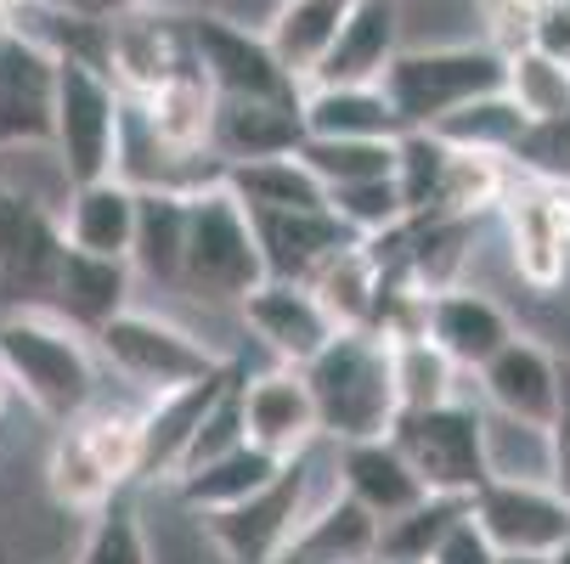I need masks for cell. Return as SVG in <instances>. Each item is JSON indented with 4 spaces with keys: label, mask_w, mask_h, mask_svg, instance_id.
Listing matches in <instances>:
<instances>
[{
    "label": "cell",
    "mask_w": 570,
    "mask_h": 564,
    "mask_svg": "<svg viewBox=\"0 0 570 564\" xmlns=\"http://www.w3.org/2000/svg\"><path fill=\"white\" fill-rule=\"evenodd\" d=\"M0 373L51 424H79L97 400V350L46 305L0 316Z\"/></svg>",
    "instance_id": "6da1fadb"
},
{
    "label": "cell",
    "mask_w": 570,
    "mask_h": 564,
    "mask_svg": "<svg viewBox=\"0 0 570 564\" xmlns=\"http://www.w3.org/2000/svg\"><path fill=\"white\" fill-rule=\"evenodd\" d=\"M266 283V255L255 220L220 181L187 192V244H181V283L176 294L198 299L204 310H237L243 294Z\"/></svg>",
    "instance_id": "7a4b0ae2"
},
{
    "label": "cell",
    "mask_w": 570,
    "mask_h": 564,
    "mask_svg": "<svg viewBox=\"0 0 570 564\" xmlns=\"http://www.w3.org/2000/svg\"><path fill=\"white\" fill-rule=\"evenodd\" d=\"M322 441H384L395 429V384H390V345L379 334H334L328 350L305 367Z\"/></svg>",
    "instance_id": "3957f363"
},
{
    "label": "cell",
    "mask_w": 570,
    "mask_h": 564,
    "mask_svg": "<svg viewBox=\"0 0 570 564\" xmlns=\"http://www.w3.org/2000/svg\"><path fill=\"white\" fill-rule=\"evenodd\" d=\"M316 452H322V441L311 452L288 457L249 503H237L226 514H204L226 564H277L283 547L294 542V531L305 525V514L322 508V503L340 492V479H328V486L316 479L322 474V457Z\"/></svg>",
    "instance_id": "277c9868"
},
{
    "label": "cell",
    "mask_w": 570,
    "mask_h": 564,
    "mask_svg": "<svg viewBox=\"0 0 570 564\" xmlns=\"http://www.w3.org/2000/svg\"><path fill=\"white\" fill-rule=\"evenodd\" d=\"M97 339V356L125 378V384H136L147 400L153 395H170V389H181V384H198V378H209V373H220V367H232L198 328H187V321H176V316H158V310H119L102 334H91Z\"/></svg>",
    "instance_id": "5b68a950"
},
{
    "label": "cell",
    "mask_w": 570,
    "mask_h": 564,
    "mask_svg": "<svg viewBox=\"0 0 570 564\" xmlns=\"http://www.w3.org/2000/svg\"><path fill=\"white\" fill-rule=\"evenodd\" d=\"M119 130H125V97L102 62L57 57V91H51V147L73 187L102 181L119 165Z\"/></svg>",
    "instance_id": "8992f818"
},
{
    "label": "cell",
    "mask_w": 570,
    "mask_h": 564,
    "mask_svg": "<svg viewBox=\"0 0 570 564\" xmlns=\"http://www.w3.org/2000/svg\"><path fill=\"white\" fill-rule=\"evenodd\" d=\"M379 91L401 130H435L446 113H458L474 97L503 91V57L492 46H446V51H401Z\"/></svg>",
    "instance_id": "52a82bcc"
},
{
    "label": "cell",
    "mask_w": 570,
    "mask_h": 564,
    "mask_svg": "<svg viewBox=\"0 0 570 564\" xmlns=\"http://www.w3.org/2000/svg\"><path fill=\"white\" fill-rule=\"evenodd\" d=\"M193 68L209 79L220 102H299V86L277 68L261 29L237 23L226 12H187L181 18Z\"/></svg>",
    "instance_id": "ba28073f"
},
{
    "label": "cell",
    "mask_w": 570,
    "mask_h": 564,
    "mask_svg": "<svg viewBox=\"0 0 570 564\" xmlns=\"http://www.w3.org/2000/svg\"><path fill=\"white\" fill-rule=\"evenodd\" d=\"M390 441L401 446V457L413 463L424 492H435V497H474L485 486L480 407H469L463 395L446 400V407H430V413H401Z\"/></svg>",
    "instance_id": "9c48e42d"
},
{
    "label": "cell",
    "mask_w": 570,
    "mask_h": 564,
    "mask_svg": "<svg viewBox=\"0 0 570 564\" xmlns=\"http://www.w3.org/2000/svg\"><path fill=\"white\" fill-rule=\"evenodd\" d=\"M503 220H509V260L520 283L553 294L570 277V181H542L525 170L509 176Z\"/></svg>",
    "instance_id": "30bf717a"
},
{
    "label": "cell",
    "mask_w": 570,
    "mask_h": 564,
    "mask_svg": "<svg viewBox=\"0 0 570 564\" xmlns=\"http://www.w3.org/2000/svg\"><path fill=\"white\" fill-rule=\"evenodd\" d=\"M237 321H243V334L261 339L272 367H305L311 356L328 350V339L340 334L328 321V310L316 305V294L305 283H288V277H266L261 288L243 294Z\"/></svg>",
    "instance_id": "8fae6325"
},
{
    "label": "cell",
    "mask_w": 570,
    "mask_h": 564,
    "mask_svg": "<svg viewBox=\"0 0 570 564\" xmlns=\"http://www.w3.org/2000/svg\"><path fill=\"white\" fill-rule=\"evenodd\" d=\"M193 62L187 51V34H181V12H147V7H130L119 18H108V34H102V68L119 86V97H147L158 91L170 73H181Z\"/></svg>",
    "instance_id": "7c38bea8"
},
{
    "label": "cell",
    "mask_w": 570,
    "mask_h": 564,
    "mask_svg": "<svg viewBox=\"0 0 570 564\" xmlns=\"http://www.w3.org/2000/svg\"><path fill=\"white\" fill-rule=\"evenodd\" d=\"M469 520L498 553H531L553 558L570 542V508L553 497V486H509V479H485L469 497Z\"/></svg>",
    "instance_id": "4fadbf2b"
},
{
    "label": "cell",
    "mask_w": 570,
    "mask_h": 564,
    "mask_svg": "<svg viewBox=\"0 0 570 564\" xmlns=\"http://www.w3.org/2000/svg\"><path fill=\"white\" fill-rule=\"evenodd\" d=\"M237 407H243V435H249V446L272 452L277 463H288V457H299L322 441L316 400H311V384H305L299 367H266L249 384H237Z\"/></svg>",
    "instance_id": "5bb4252c"
},
{
    "label": "cell",
    "mask_w": 570,
    "mask_h": 564,
    "mask_svg": "<svg viewBox=\"0 0 570 564\" xmlns=\"http://www.w3.org/2000/svg\"><path fill=\"white\" fill-rule=\"evenodd\" d=\"M62 260V226L57 215L12 198L0 187V305H46L51 277Z\"/></svg>",
    "instance_id": "9a60e30c"
},
{
    "label": "cell",
    "mask_w": 570,
    "mask_h": 564,
    "mask_svg": "<svg viewBox=\"0 0 570 564\" xmlns=\"http://www.w3.org/2000/svg\"><path fill=\"white\" fill-rule=\"evenodd\" d=\"M520 334V321L509 316V305H498L485 288H446V294H430V310H424V339L463 373H480L509 339Z\"/></svg>",
    "instance_id": "2e32d148"
},
{
    "label": "cell",
    "mask_w": 570,
    "mask_h": 564,
    "mask_svg": "<svg viewBox=\"0 0 570 564\" xmlns=\"http://www.w3.org/2000/svg\"><path fill=\"white\" fill-rule=\"evenodd\" d=\"M51 91L57 57L23 29H0V147L51 141Z\"/></svg>",
    "instance_id": "e0dca14e"
},
{
    "label": "cell",
    "mask_w": 570,
    "mask_h": 564,
    "mask_svg": "<svg viewBox=\"0 0 570 564\" xmlns=\"http://www.w3.org/2000/svg\"><path fill=\"white\" fill-rule=\"evenodd\" d=\"M237 384L232 367L198 378V384H181L170 395H153L147 413H141V479L158 486V479H176L181 463H187V446L198 435V424L209 418V407Z\"/></svg>",
    "instance_id": "ac0fdd59"
},
{
    "label": "cell",
    "mask_w": 570,
    "mask_h": 564,
    "mask_svg": "<svg viewBox=\"0 0 570 564\" xmlns=\"http://www.w3.org/2000/svg\"><path fill=\"white\" fill-rule=\"evenodd\" d=\"M480 400H485V413H503V418L548 429L553 407H559V356L548 345H537L531 334H514L480 367Z\"/></svg>",
    "instance_id": "d6986e66"
},
{
    "label": "cell",
    "mask_w": 570,
    "mask_h": 564,
    "mask_svg": "<svg viewBox=\"0 0 570 564\" xmlns=\"http://www.w3.org/2000/svg\"><path fill=\"white\" fill-rule=\"evenodd\" d=\"M130 266L125 260H97V255H79L62 244V260H57V277H51V294H46V310H57L68 328L79 334H102L119 310H130Z\"/></svg>",
    "instance_id": "ffe728a7"
},
{
    "label": "cell",
    "mask_w": 570,
    "mask_h": 564,
    "mask_svg": "<svg viewBox=\"0 0 570 564\" xmlns=\"http://www.w3.org/2000/svg\"><path fill=\"white\" fill-rule=\"evenodd\" d=\"M334 468H340V492H345L351 503H362L379 525L430 497L424 479L413 474V463L401 457V446H395L390 435H384V441L334 446Z\"/></svg>",
    "instance_id": "44dd1931"
},
{
    "label": "cell",
    "mask_w": 570,
    "mask_h": 564,
    "mask_svg": "<svg viewBox=\"0 0 570 564\" xmlns=\"http://www.w3.org/2000/svg\"><path fill=\"white\" fill-rule=\"evenodd\" d=\"M136 187L119 181V176H102V181H86L68 192V209H62V244L79 249V255H97V260H125L130 266V244H136Z\"/></svg>",
    "instance_id": "7402d4cb"
},
{
    "label": "cell",
    "mask_w": 570,
    "mask_h": 564,
    "mask_svg": "<svg viewBox=\"0 0 570 564\" xmlns=\"http://www.w3.org/2000/svg\"><path fill=\"white\" fill-rule=\"evenodd\" d=\"M299 141H305L299 102H215L209 158L220 170L255 165V158H288L299 152Z\"/></svg>",
    "instance_id": "603a6c76"
},
{
    "label": "cell",
    "mask_w": 570,
    "mask_h": 564,
    "mask_svg": "<svg viewBox=\"0 0 570 564\" xmlns=\"http://www.w3.org/2000/svg\"><path fill=\"white\" fill-rule=\"evenodd\" d=\"M395 57H401L395 0H351V12L340 23V40H334L328 57H322L311 86H379Z\"/></svg>",
    "instance_id": "cb8c5ba5"
},
{
    "label": "cell",
    "mask_w": 570,
    "mask_h": 564,
    "mask_svg": "<svg viewBox=\"0 0 570 564\" xmlns=\"http://www.w3.org/2000/svg\"><path fill=\"white\" fill-rule=\"evenodd\" d=\"M215 91H209V79L187 62L181 73H170L158 91H147L141 102H136V113H141V125L153 130V141L165 147V152H176V158H209V125H215Z\"/></svg>",
    "instance_id": "d4e9b609"
},
{
    "label": "cell",
    "mask_w": 570,
    "mask_h": 564,
    "mask_svg": "<svg viewBox=\"0 0 570 564\" xmlns=\"http://www.w3.org/2000/svg\"><path fill=\"white\" fill-rule=\"evenodd\" d=\"M345 12H351V0H277V7H272V18H266L261 34H266L277 68L294 79L299 91L316 79L322 57L334 51Z\"/></svg>",
    "instance_id": "484cf974"
},
{
    "label": "cell",
    "mask_w": 570,
    "mask_h": 564,
    "mask_svg": "<svg viewBox=\"0 0 570 564\" xmlns=\"http://www.w3.org/2000/svg\"><path fill=\"white\" fill-rule=\"evenodd\" d=\"M305 288L316 294V305L328 310V321L340 334H373V316H379V294H384V271L373 260V249L362 244V237H351V244H340L328 260H322Z\"/></svg>",
    "instance_id": "4316f807"
},
{
    "label": "cell",
    "mask_w": 570,
    "mask_h": 564,
    "mask_svg": "<svg viewBox=\"0 0 570 564\" xmlns=\"http://www.w3.org/2000/svg\"><path fill=\"white\" fill-rule=\"evenodd\" d=\"M373 553H379V520L345 492H334L322 508L305 514L277 564H373Z\"/></svg>",
    "instance_id": "83f0119b"
},
{
    "label": "cell",
    "mask_w": 570,
    "mask_h": 564,
    "mask_svg": "<svg viewBox=\"0 0 570 564\" xmlns=\"http://www.w3.org/2000/svg\"><path fill=\"white\" fill-rule=\"evenodd\" d=\"M261 255H266V277H288L305 283L340 244H351V231L340 226L334 209H294V215H249Z\"/></svg>",
    "instance_id": "f1b7e54d"
},
{
    "label": "cell",
    "mask_w": 570,
    "mask_h": 564,
    "mask_svg": "<svg viewBox=\"0 0 570 564\" xmlns=\"http://www.w3.org/2000/svg\"><path fill=\"white\" fill-rule=\"evenodd\" d=\"M299 125L316 141H395L401 119L390 113L379 86H305Z\"/></svg>",
    "instance_id": "f546056e"
},
{
    "label": "cell",
    "mask_w": 570,
    "mask_h": 564,
    "mask_svg": "<svg viewBox=\"0 0 570 564\" xmlns=\"http://www.w3.org/2000/svg\"><path fill=\"white\" fill-rule=\"evenodd\" d=\"M136 520H141L147 564H226L215 536H209V520L176 497L170 479H158V486L136 503Z\"/></svg>",
    "instance_id": "4dcf8cb0"
},
{
    "label": "cell",
    "mask_w": 570,
    "mask_h": 564,
    "mask_svg": "<svg viewBox=\"0 0 570 564\" xmlns=\"http://www.w3.org/2000/svg\"><path fill=\"white\" fill-rule=\"evenodd\" d=\"M277 468H283V463H277L272 452H261V446L243 441V446H232V452H220V457H209V463L176 474L170 486H176V497H181L187 508H198V514H226V508H237V503H249Z\"/></svg>",
    "instance_id": "1f68e13d"
},
{
    "label": "cell",
    "mask_w": 570,
    "mask_h": 564,
    "mask_svg": "<svg viewBox=\"0 0 570 564\" xmlns=\"http://www.w3.org/2000/svg\"><path fill=\"white\" fill-rule=\"evenodd\" d=\"M181 244H187V192L153 187L136 198V244H130V277H147L158 288L181 283Z\"/></svg>",
    "instance_id": "d6a6232c"
},
{
    "label": "cell",
    "mask_w": 570,
    "mask_h": 564,
    "mask_svg": "<svg viewBox=\"0 0 570 564\" xmlns=\"http://www.w3.org/2000/svg\"><path fill=\"white\" fill-rule=\"evenodd\" d=\"M220 187L249 209V215H294V209H328L322 181L299 165V158H255V165L220 170Z\"/></svg>",
    "instance_id": "836d02e7"
},
{
    "label": "cell",
    "mask_w": 570,
    "mask_h": 564,
    "mask_svg": "<svg viewBox=\"0 0 570 564\" xmlns=\"http://www.w3.org/2000/svg\"><path fill=\"white\" fill-rule=\"evenodd\" d=\"M480 452L485 479H509V486H548L553 479V446L542 424H520L480 407Z\"/></svg>",
    "instance_id": "e575fe53"
},
{
    "label": "cell",
    "mask_w": 570,
    "mask_h": 564,
    "mask_svg": "<svg viewBox=\"0 0 570 564\" xmlns=\"http://www.w3.org/2000/svg\"><path fill=\"white\" fill-rule=\"evenodd\" d=\"M46 492H51V503L62 508V514H102L114 497H119V486L102 474V463L91 457V446H86V435H79L73 424L51 441V452H46Z\"/></svg>",
    "instance_id": "d590c367"
},
{
    "label": "cell",
    "mask_w": 570,
    "mask_h": 564,
    "mask_svg": "<svg viewBox=\"0 0 570 564\" xmlns=\"http://www.w3.org/2000/svg\"><path fill=\"white\" fill-rule=\"evenodd\" d=\"M469 514V497H424V503H413L406 514H395V520H384L379 525V553H373V564H430L435 558V547L452 536V525Z\"/></svg>",
    "instance_id": "8d00e7d4"
},
{
    "label": "cell",
    "mask_w": 570,
    "mask_h": 564,
    "mask_svg": "<svg viewBox=\"0 0 570 564\" xmlns=\"http://www.w3.org/2000/svg\"><path fill=\"white\" fill-rule=\"evenodd\" d=\"M509 176H514L509 158L446 147V170H441L430 215H492L503 204V192H509Z\"/></svg>",
    "instance_id": "74e56055"
},
{
    "label": "cell",
    "mask_w": 570,
    "mask_h": 564,
    "mask_svg": "<svg viewBox=\"0 0 570 564\" xmlns=\"http://www.w3.org/2000/svg\"><path fill=\"white\" fill-rule=\"evenodd\" d=\"M390 384H395V418L458 400V367L430 339H395L390 345Z\"/></svg>",
    "instance_id": "f35d334b"
},
{
    "label": "cell",
    "mask_w": 570,
    "mask_h": 564,
    "mask_svg": "<svg viewBox=\"0 0 570 564\" xmlns=\"http://www.w3.org/2000/svg\"><path fill=\"white\" fill-rule=\"evenodd\" d=\"M525 113L503 97V91H492V97H474V102H463L458 113H446L441 125H435V136L446 141V147H463V152H492V158H514V147L525 141Z\"/></svg>",
    "instance_id": "ab89813d"
},
{
    "label": "cell",
    "mask_w": 570,
    "mask_h": 564,
    "mask_svg": "<svg viewBox=\"0 0 570 564\" xmlns=\"http://www.w3.org/2000/svg\"><path fill=\"white\" fill-rule=\"evenodd\" d=\"M294 158L322 181V192L395 176V141H316V136H305Z\"/></svg>",
    "instance_id": "60d3db41"
},
{
    "label": "cell",
    "mask_w": 570,
    "mask_h": 564,
    "mask_svg": "<svg viewBox=\"0 0 570 564\" xmlns=\"http://www.w3.org/2000/svg\"><path fill=\"white\" fill-rule=\"evenodd\" d=\"M401 51H446V46H485L474 0H395Z\"/></svg>",
    "instance_id": "b9f144b4"
},
{
    "label": "cell",
    "mask_w": 570,
    "mask_h": 564,
    "mask_svg": "<svg viewBox=\"0 0 570 564\" xmlns=\"http://www.w3.org/2000/svg\"><path fill=\"white\" fill-rule=\"evenodd\" d=\"M503 97L525 113V125H553L570 113V68H559L525 46V51L503 57Z\"/></svg>",
    "instance_id": "7bdbcfd3"
},
{
    "label": "cell",
    "mask_w": 570,
    "mask_h": 564,
    "mask_svg": "<svg viewBox=\"0 0 570 564\" xmlns=\"http://www.w3.org/2000/svg\"><path fill=\"white\" fill-rule=\"evenodd\" d=\"M79 435H86L91 457L102 463V474L114 479V486L125 492L130 479L141 474V413H119V407H102L91 418L73 424Z\"/></svg>",
    "instance_id": "ee69618b"
},
{
    "label": "cell",
    "mask_w": 570,
    "mask_h": 564,
    "mask_svg": "<svg viewBox=\"0 0 570 564\" xmlns=\"http://www.w3.org/2000/svg\"><path fill=\"white\" fill-rule=\"evenodd\" d=\"M328 209L340 215V226H345L351 237H362V244H373V237H384V231H395V226L406 220V204H401V192H395V176H390V181L340 187V192H328Z\"/></svg>",
    "instance_id": "f6af8a7d"
},
{
    "label": "cell",
    "mask_w": 570,
    "mask_h": 564,
    "mask_svg": "<svg viewBox=\"0 0 570 564\" xmlns=\"http://www.w3.org/2000/svg\"><path fill=\"white\" fill-rule=\"evenodd\" d=\"M73 564H147V542H141L136 503L114 497L102 514H91V531H86V542H79Z\"/></svg>",
    "instance_id": "bcb514c9"
},
{
    "label": "cell",
    "mask_w": 570,
    "mask_h": 564,
    "mask_svg": "<svg viewBox=\"0 0 570 564\" xmlns=\"http://www.w3.org/2000/svg\"><path fill=\"white\" fill-rule=\"evenodd\" d=\"M553 7V0H474V12H480V40L492 46L498 57H514L531 46L542 12Z\"/></svg>",
    "instance_id": "7dc6e473"
},
{
    "label": "cell",
    "mask_w": 570,
    "mask_h": 564,
    "mask_svg": "<svg viewBox=\"0 0 570 564\" xmlns=\"http://www.w3.org/2000/svg\"><path fill=\"white\" fill-rule=\"evenodd\" d=\"M548 446H553V497L570 508V356H559V407L548 424Z\"/></svg>",
    "instance_id": "c3c4849f"
},
{
    "label": "cell",
    "mask_w": 570,
    "mask_h": 564,
    "mask_svg": "<svg viewBox=\"0 0 570 564\" xmlns=\"http://www.w3.org/2000/svg\"><path fill=\"white\" fill-rule=\"evenodd\" d=\"M430 564H498V547L485 542V536H480V525L463 514V520L452 525V536L435 547V558H430Z\"/></svg>",
    "instance_id": "681fc988"
},
{
    "label": "cell",
    "mask_w": 570,
    "mask_h": 564,
    "mask_svg": "<svg viewBox=\"0 0 570 564\" xmlns=\"http://www.w3.org/2000/svg\"><path fill=\"white\" fill-rule=\"evenodd\" d=\"M531 51H542L548 62L570 68V0H553V7L542 12V23L531 34Z\"/></svg>",
    "instance_id": "f907efd6"
},
{
    "label": "cell",
    "mask_w": 570,
    "mask_h": 564,
    "mask_svg": "<svg viewBox=\"0 0 570 564\" xmlns=\"http://www.w3.org/2000/svg\"><path fill=\"white\" fill-rule=\"evenodd\" d=\"M130 7H141V0H73V12H86V18H119V12H130Z\"/></svg>",
    "instance_id": "816d5d0a"
},
{
    "label": "cell",
    "mask_w": 570,
    "mask_h": 564,
    "mask_svg": "<svg viewBox=\"0 0 570 564\" xmlns=\"http://www.w3.org/2000/svg\"><path fill=\"white\" fill-rule=\"evenodd\" d=\"M498 564H553V558H531V553H498Z\"/></svg>",
    "instance_id": "f5cc1de1"
},
{
    "label": "cell",
    "mask_w": 570,
    "mask_h": 564,
    "mask_svg": "<svg viewBox=\"0 0 570 564\" xmlns=\"http://www.w3.org/2000/svg\"><path fill=\"white\" fill-rule=\"evenodd\" d=\"M7 400H12V384H7V373H0V418H7Z\"/></svg>",
    "instance_id": "db71d44e"
},
{
    "label": "cell",
    "mask_w": 570,
    "mask_h": 564,
    "mask_svg": "<svg viewBox=\"0 0 570 564\" xmlns=\"http://www.w3.org/2000/svg\"><path fill=\"white\" fill-rule=\"evenodd\" d=\"M35 7H62V12H73V0H35Z\"/></svg>",
    "instance_id": "11a10c76"
},
{
    "label": "cell",
    "mask_w": 570,
    "mask_h": 564,
    "mask_svg": "<svg viewBox=\"0 0 570 564\" xmlns=\"http://www.w3.org/2000/svg\"><path fill=\"white\" fill-rule=\"evenodd\" d=\"M553 564H570V542H564V547H559V553H553Z\"/></svg>",
    "instance_id": "9f6ffc18"
}]
</instances>
